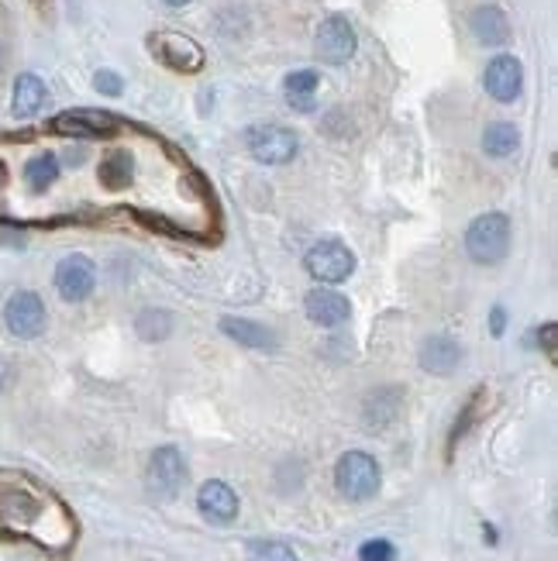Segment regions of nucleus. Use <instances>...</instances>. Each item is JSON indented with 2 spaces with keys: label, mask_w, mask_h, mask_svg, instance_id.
Here are the masks:
<instances>
[{
  "label": "nucleus",
  "mask_w": 558,
  "mask_h": 561,
  "mask_svg": "<svg viewBox=\"0 0 558 561\" xmlns=\"http://www.w3.org/2000/svg\"><path fill=\"white\" fill-rule=\"evenodd\" d=\"M56 179H59V159L52 152H42V155H35V159H28L25 183L31 186V193H45Z\"/></svg>",
  "instance_id": "obj_24"
},
{
  "label": "nucleus",
  "mask_w": 558,
  "mask_h": 561,
  "mask_svg": "<svg viewBox=\"0 0 558 561\" xmlns=\"http://www.w3.org/2000/svg\"><path fill=\"white\" fill-rule=\"evenodd\" d=\"M400 403H403L400 389H376V393L366 400V424L369 427L390 424V420L400 414Z\"/></svg>",
  "instance_id": "obj_21"
},
{
  "label": "nucleus",
  "mask_w": 558,
  "mask_h": 561,
  "mask_svg": "<svg viewBox=\"0 0 558 561\" xmlns=\"http://www.w3.org/2000/svg\"><path fill=\"white\" fill-rule=\"evenodd\" d=\"M149 52L166 69H173V73H186V76L200 73L204 62H207L204 49H200L190 35H183V31H155V35H149Z\"/></svg>",
  "instance_id": "obj_4"
},
{
  "label": "nucleus",
  "mask_w": 558,
  "mask_h": 561,
  "mask_svg": "<svg viewBox=\"0 0 558 561\" xmlns=\"http://www.w3.org/2000/svg\"><path fill=\"white\" fill-rule=\"evenodd\" d=\"M169 7H183V4H190V0H166Z\"/></svg>",
  "instance_id": "obj_32"
},
{
  "label": "nucleus",
  "mask_w": 558,
  "mask_h": 561,
  "mask_svg": "<svg viewBox=\"0 0 558 561\" xmlns=\"http://www.w3.org/2000/svg\"><path fill=\"white\" fill-rule=\"evenodd\" d=\"M355 45H359V38H355V28L348 25V18H341V14H331V18L321 21V28H317V38H314V52L321 62H331V66H341V62H348L355 56Z\"/></svg>",
  "instance_id": "obj_8"
},
{
  "label": "nucleus",
  "mask_w": 558,
  "mask_h": 561,
  "mask_svg": "<svg viewBox=\"0 0 558 561\" xmlns=\"http://www.w3.org/2000/svg\"><path fill=\"white\" fill-rule=\"evenodd\" d=\"M197 506H200V513L211 520V524H231V520L238 517L235 489H231L228 482H221V479H211V482H204V486H200Z\"/></svg>",
  "instance_id": "obj_13"
},
{
  "label": "nucleus",
  "mask_w": 558,
  "mask_h": 561,
  "mask_svg": "<svg viewBox=\"0 0 558 561\" xmlns=\"http://www.w3.org/2000/svg\"><path fill=\"white\" fill-rule=\"evenodd\" d=\"M503 327H507V310H503V307H493V314H490V331L496 334V338H500Z\"/></svg>",
  "instance_id": "obj_30"
},
{
  "label": "nucleus",
  "mask_w": 558,
  "mask_h": 561,
  "mask_svg": "<svg viewBox=\"0 0 558 561\" xmlns=\"http://www.w3.org/2000/svg\"><path fill=\"white\" fill-rule=\"evenodd\" d=\"M483 407H486V389H476V393H472L469 400H465L462 414H459V420H455L452 434H448V458L455 455V448H459V441L472 431V427H476V420L483 417Z\"/></svg>",
  "instance_id": "obj_22"
},
{
  "label": "nucleus",
  "mask_w": 558,
  "mask_h": 561,
  "mask_svg": "<svg viewBox=\"0 0 558 561\" xmlns=\"http://www.w3.org/2000/svg\"><path fill=\"white\" fill-rule=\"evenodd\" d=\"M93 286H97V269H93V262L87 255H80V252L66 255L56 266V290L62 300L83 303L93 293Z\"/></svg>",
  "instance_id": "obj_10"
},
{
  "label": "nucleus",
  "mask_w": 558,
  "mask_h": 561,
  "mask_svg": "<svg viewBox=\"0 0 558 561\" xmlns=\"http://www.w3.org/2000/svg\"><path fill=\"white\" fill-rule=\"evenodd\" d=\"M421 369L431 372V376H452L462 362V345L448 334H434L421 345Z\"/></svg>",
  "instance_id": "obj_14"
},
{
  "label": "nucleus",
  "mask_w": 558,
  "mask_h": 561,
  "mask_svg": "<svg viewBox=\"0 0 558 561\" xmlns=\"http://www.w3.org/2000/svg\"><path fill=\"white\" fill-rule=\"evenodd\" d=\"M80 524L45 482L21 469H0V537L28 541L49 555H66Z\"/></svg>",
  "instance_id": "obj_1"
},
{
  "label": "nucleus",
  "mask_w": 558,
  "mask_h": 561,
  "mask_svg": "<svg viewBox=\"0 0 558 561\" xmlns=\"http://www.w3.org/2000/svg\"><path fill=\"white\" fill-rule=\"evenodd\" d=\"M317 87H321V76L314 69H297L283 80V93H286V104L300 114H310L317 107Z\"/></svg>",
  "instance_id": "obj_18"
},
{
  "label": "nucleus",
  "mask_w": 558,
  "mask_h": 561,
  "mask_svg": "<svg viewBox=\"0 0 558 561\" xmlns=\"http://www.w3.org/2000/svg\"><path fill=\"white\" fill-rule=\"evenodd\" d=\"M93 87H97L100 93H107V97H118V93L124 90V83H121L118 73H111V69H100V73L93 76Z\"/></svg>",
  "instance_id": "obj_28"
},
{
  "label": "nucleus",
  "mask_w": 558,
  "mask_h": 561,
  "mask_svg": "<svg viewBox=\"0 0 558 561\" xmlns=\"http://www.w3.org/2000/svg\"><path fill=\"white\" fill-rule=\"evenodd\" d=\"M304 269L317 279V283H328V286L345 283V279L355 272V252L345 245V241L324 238L304 255Z\"/></svg>",
  "instance_id": "obj_5"
},
{
  "label": "nucleus",
  "mask_w": 558,
  "mask_h": 561,
  "mask_svg": "<svg viewBox=\"0 0 558 561\" xmlns=\"http://www.w3.org/2000/svg\"><path fill=\"white\" fill-rule=\"evenodd\" d=\"M304 310H307V317L317 327H341V324L348 321V317H352V303H348V296H341L335 290H314V293H307Z\"/></svg>",
  "instance_id": "obj_15"
},
{
  "label": "nucleus",
  "mask_w": 558,
  "mask_h": 561,
  "mask_svg": "<svg viewBox=\"0 0 558 561\" xmlns=\"http://www.w3.org/2000/svg\"><path fill=\"white\" fill-rule=\"evenodd\" d=\"M245 148L255 162L262 166H283L293 155L300 152V142L290 128H279V124H252L245 131Z\"/></svg>",
  "instance_id": "obj_6"
},
{
  "label": "nucleus",
  "mask_w": 558,
  "mask_h": 561,
  "mask_svg": "<svg viewBox=\"0 0 558 561\" xmlns=\"http://www.w3.org/2000/svg\"><path fill=\"white\" fill-rule=\"evenodd\" d=\"M131 173H135V162H131V155L121 152V148L107 155V159L100 162V169H97L100 183H104L107 190H124V186L131 183Z\"/></svg>",
  "instance_id": "obj_23"
},
{
  "label": "nucleus",
  "mask_w": 558,
  "mask_h": 561,
  "mask_svg": "<svg viewBox=\"0 0 558 561\" xmlns=\"http://www.w3.org/2000/svg\"><path fill=\"white\" fill-rule=\"evenodd\" d=\"M393 555H397V551H393V544L383 541V537H376V541H366L359 548V558L362 561H393Z\"/></svg>",
  "instance_id": "obj_27"
},
{
  "label": "nucleus",
  "mask_w": 558,
  "mask_h": 561,
  "mask_svg": "<svg viewBox=\"0 0 558 561\" xmlns=\"http://www.w3.org/2000/svg\"><path fill=\"white\" fill-rule=\"evenodd\" d=\"M248 561H300V555L283 541H252L248 544Z\"/></svg>",
  "instance_id": "obj_26"
},
{
  "label": "nucleus",
  "mask_w": 558,
  "mask_h": 561,
  "mask_svg": "<svg viewBox=\"0 0 558 561\" xmlns=\"http://www.w3.org/2000/svg\"><path fill=\"white\" fill-rule=\"evenodd\" d=\"M52 131L73 135V138H111L121 131V121L107 111H87V107H80V111L59 114V118L52 121Z\"/></svg>",
  "instance_id": "obj_11"
},
{
  "label": "nucleus",
  "mask_w": 558,
  "mask_h": 561,
  "mask_svg": "<svg viewBox=\"0 0 558 561\" xmlns=\"http://www.w3.org/2000/svg\"><path fill=\"white\" fill-rule=\"evenodd\" d=\"M483 148L493 159H507V155H514L517 148H521V131L510 121H493L490 128L483 131Z\"/></svg>",
  "instance_id": "obj_20"
},
{
  "label": "nucleus",
  "mask_w": 558,
  "mask_h": 561,
  "mask_svg": "<svg viewBox=\"0 0 558 561\" xmlns=\"http://www.w3.org/2000/svg\"><path fill=\"white\" fill-rule=\"evenodd\" d=\"M483 87L500 104H514L524 90V66L514 56H496L483 73Z\"/></svg>",
  "instance_id": "obj_12"
},
{
  "label": "nucleus",
  "mask_w": 558,
  "mask_h": 561,
  "mask_svg": "<svg viewBox=\"0 0 558 561\" xmlns=\"http://www.w3.org/2000/svg\"><path fill=\"white\" fill-rule=\"evenodd\" d=\"M541 345H545L548 358L558 355V324H545V327H541Z\"/></svg>",
  "instance_id": "obj_29"
},
{
  "label": "nucleus",
  "mask_w": 558,
  "mask_h": 561,
  "mask_svg": "<svg viewBox=\"0 0 558 561\" xmlns=\"http://www.w3.org/2000/svg\"><path fill=\"white\" fill-rule=\"evenodd\" d=\"M469 28H472V35H476L483 45H490V49H496V45H507V38H510L507 14H503L500 7H493V4L476 7V11H472V18H469Z\"/></svg>",
  "instance_id": "obj_16"
},
{
  "label": "nucleus",
  "mask_w": 558,
  "mask_h": 561,
  "mask_svg": "<svg viewBox=\"0 0 558 561\" xmlns=\"http://www.w3.org/2000/svg\"><path fill=\"white\" fill-rule=\"evenodd\" d=\"M221 331L228 334L231 341H238L242 348H255V352H273L276 348V334L269 327H262L259 321H245V317H224Z\"/></svg>",
  "instance_id": "obj_17"
},
{
  "label": "nucleus",
  "mask_w": 558,
  "mask_h": 561,
  "mask_svg": "<svg viewBox=\"0 0 558 561\" xmlns=\"http://www.w3.org/2000/svg\"><path fill=\"white\" fill-rule=\"evenodd\" d=\"M379 482H383V472H379V462L366 451H345L335 465V486L345 500H372L379 493Z\"/></svg>",
  "instance_id": "obj_3"
},
{
  "label": "nucleus",
  "mask_w": 558,
  "mask_h": 561,
  "mask_svg": "<svg viewBox=\"0 0 558 561\" xmlns=\"http://www.w3.org/2000/svg\"><path fill=\"white\" fill-rule=\"evenodd\" d=\"M4 183H7V166L0 162V190H4Z\"/></svg>",
  "instance_id": "obj_31"
},
{
  "label": "nucleus",
  "mask_w": 558,
  "mask_h": 561,
  "mask_svg": "<svg viewBox=\"0 0 558 561\" xmlns=\"http://www.w3.org/2000/svg\"><path fill=\"white\" fill-rule=\"evenodd\" d=\"M135 331L142 341H166L173 334V314L159 307H149L135 317Z\"/></svg>",
  "instance_id": "obj_25"
},
{
  "label": "nucleus",
  "mask_w": 558,
  "mask_h": 561,
  "mask_svg": "<svg viewBox=\"0 0 558 561\" xmlns=\"http://www.w3.org/2000/svg\"><path fill=\"white\" fill-rule=\"evenodd\" d=\"M145 482H149V489L159 500H173L186 482V462H183L180 448H173V444L155 448L149 458V475H145Z\"/></svg>",
  "instance_id": "obj_7"
},
{
  "label": "nucleus",
  "mask_w": 558,
  "mask_h": 561,
  "mask_svg": "<svg viewBox=\"0 0 558 561\" xmlns=\"http://www.w3.org/2000/svg\"><path fill=\"white\" fill-rule=\"evenodd\" d=\"M45 100H49V90H45V83L35 73H21L14 80V100H11L14 118H35L45 107Z\"/></svg>",
  "instance_id": "obj_19"
},
{
  "label": "nucleus",
  "mask_w": 558,
  "mask_h": 561,
  "mask_svg": "<svg viewBox=\"0 0 558 561\" xmlns=\"http://www.w3.org/2000/svg\"><path fill=\"white\" fill-rule=\"evenodd\" d=\"M4 324L14 338H38L45 331V303L38 293L18 290L4 303Z\"/></svg>",
  "instance_id": "obj_9"
},
{
  "label": "nucleus",
  "mask_w": 558,
  "mask_h": 561,
  "mask_svg": "<svg viewBox=\"0 0 558 561\" xmlns=\"http://www.w3.org/2000/svg\"><path fill=\"white\" fill-rule=\"evenodd\" d=\"M465 252L479 266H496L510 252V217L507 214H483L465 231Z\"/></svg>",
  "instance_id": "obj_2"
}]
</instances>
